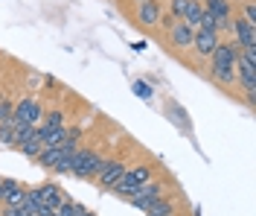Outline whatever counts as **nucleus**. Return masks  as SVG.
<instances>
[{"mask_svg":"<svg viewBox=\"0 0 256 216\" xmlns=\"http://www.w3.org/2000/svg\"><path fill=\"white\" fill-rule=\"evenodd\" d=\"M102 166V158L90 149H76L73 152V175L79 178H88V175H96Z\"/></svg>","mask_w":256,"mask_h":216,"instance_id":"f257e3e1","label":"nucleus"},{"mask_svg":"<svg viewBox=\"0 0 256 216\" xmlns=\"http://www.w3.org/2000/svg\"><path fill=\"white\" fill-rule=\"evenodd\" d=\"M41 120V105L35 100H20L18 108H12V123L15 126H35Z\"/></svg>","mask_w":256,"mask_h":216,"instance_id":"f03ea898","label":"nucleus"},{"mask_svg":"<svg viewBox=\"0 0 256 216\" xmlns=\"http://www.w3.org/2000/svg\"><path fill=\"white\" fill-rule=\"evenodd\" d=\"M148 178H152L148 166H137V169H126V172L120 175V181L114 184V187H116L120 193H126V196H128V193H134V190H137L140 184H146Z\"/></svg>","mask_w":256,"mask_h":216,"instance_id":"7ed1b4c3","label":"nucleus"},{"mask_svg":"<svg viewBox=\"0 0 256 216\" xmlns=\"http://www.w3.org/2000/svg\"><path fill=\"white\" fill-rule=\"evenodd\" d=\"M160 187H163V184H158V181H146V184H140L134 193H128V199H131L134 207H140V210L146 213V207H148L154 199H160Z\"/></svg>","mask_w":256,"mask_h":216,"instance_id":"20e7f679","label":"nucleus"},{"mask_svg":"<svg viewBox=\"0 0 256 216\" xmlns=\"http://www.w3.org/2000/svg\"><path fill=\"white\" fill-rule=\"evenodd\" d=\"M122 172H126V166L120 164V161H102V166H99V181L105 184V187H114V184L120 181Z\"/></svg>","mask_w":256,"mask_h":216,"instance_id":"39448f33","label":"nucleus"},{"mask_svg":"<svg viewBox=\"0 0 256 216\" xmlns=\"http://www.w3.org/2000/svg\"><path fill=\"white\" fill-rule=\"evenodd\" d=\"M212 56V65H236L239 59V44H216Z\"/></svg>","mask_w":256,"mask_h":216,"instance_id":"423d86ee","label":"nucleus"},{"mask_svg":"<svg viewBox=\"0 0 256 216\" xmlns=\"http://www.w3.org/2000/svg\"><path fill=\"white\" fill-rule=\"evenodd\" d=\"M216 44H218L216 33H207V30H198V33H195V38H192V47L201 53V56H210V53L216 50Z\"/></svg>","mask_w":256,"mask_h":216,"instance_id":"0eeeda50","label":"nucleus"},{"mask_svg":"<svg viewBox=\"0 0 256 216\" xmlns=\"http://www.w3.org/2000/svg\"><path fill=\"white\" fill-rule=\"evenodd\" d=\"M192 38H195V27H190V24H175L172 27V41L178 47H190Z\"/></svg>","mask_w":256,"mask_h":216,"instance_id":"6e6552de","label":"nucleus"},{"mask_svg":"<svg viewBox=\"0 0 256 216\" xmlns=\"http://www.w3.org/2000/svg\"><path fill=\"white\" fill-rule=\"evenodd\" d=\"M256 27L248 24V21H239L236 24V38H239V47H256Z\"/></svg>","mask_w":256,"mask_h":216,"instance_id":"1a4fd4ad","label":"nucleus"},{"mask_svg":"<svg viewBox=\"0 0 256 216\" xmlns=\"http://www.w3.org/2000/svg\"><path fill=\"white\" fill-rule=\"evenodd\" d=\"M227 12H230V9H227V0H207V15L216 18L218 27H230V24H227Z\"/></svg>","mask_w":256,"mask_h":216,"instance_id":"9d476101","label":"nucleus"},{"mask_svg":"<svg viewBox=\"0 0 256 216\" xmlns=\"http://www.w3.org/2000/svg\"><path fill=\"white\" fill-rule=\"evenodd\" d=\"M26 196V190L24 187H18L15 181H3V199L9 201V204H20Z\"/></svg>","mask_w":256,"mask_h":216,"instance_id":"9b49d317","label":"nucleus"},{"mask_svg":"<svg viewBox=\"0 0 256 216\" xmlns=\"http://www.w3.org/2000/svg\"><path fill=\"white\" fill-rule=\"evenodd\" d=\"M158 18H160L158 3L143 0V3H140V21H143V24H148V27H154V24H158Z\"/></svg>","mask_w":256,"mask_h":216,"instance_id":"f8f14e48","label":"nucleus"},{"mask_svg":"<svg viewBox=\"0 0 256 216\" xmlns=\"http://www.w3.org/2000/svg\"><path fill=\"white\" fill-rule=\"evenodd\" d=\"M212 73H216V79L224 82V85L236 82V65H212Z\"/></svg>","mask_w":256,"mask_h":216,"instance_id":"ddd939ff","label":"nucleus"},{"mask_svg":"<svg viewBox=\"0 0 256 216\" xmlns=\"http://www.w3.org/2000/svg\"><path fill=\"white\" fill-rule=\"evenodd\" d=\"M38 196H41V201H44V204H50V207H58V201H62L58 187H52V184H47V187H38Z\"/></svg>","mask_w":256,"mask_h":216,"instance_id":"4468645a","label":"nucleus"},{"mask_svg":"<svg viewBox=\"0 0 256 216\" xmlns=\"http://www.w3.org/2000/svg\"><path fill=\"white\" fill-rule=\"evenodd\" d=\"M201 15H204V9H201L195 0H190V6H186V12H184V24H190V27H198Z\"/></svg>","mask_w":256,"mask_h":216,"instance_id":"2eb2a0df","label":"nucleus"},{"mask_svg":"<svg viewBox=\"0 0 256 216\" xmlns=\"http://www.w3.org/2000/svg\"><path fill=\"white\" fill-rule=\"evenodd\" d=\"M146 213H148V216H172V204H166V201L154 199L148 207H146Z\"/></svg>","mask_w":256,"mask_h":216,"instance_id":"dca6fc26","label":"nucleus"},{"mask_svg":"<svg viewBox=\"0 0 256 216\" xmlns=\"http://www.w3.org/2000/svg\"><path fill=\"white\" fill-rule=\"evenodd\" d=\"M56 213H58V216H82V213H84V210H82V207H79V204H73V201H58V207H56Z\"/></svg>","mask_w":256,"mask_h":216,"instance_id":"f3484780","label":"nucleus"},{"mask_svg":"<svg viewBox=\"0 0 256 216\" xmlns=\"http://www.w3.org/2000/svg\"><path fill=\"white\" fill-rule=\"evenodd\" d=\"M35 134H38L35 126H15V143H26V140H32Z\"/></svg>","mask_w":256,"mask_h":216,"instance_id":"a211bd4d","label":"nucleus"},{"mask_svg":"<svg viewBox=\"0 0 256 216\" xmlns=\"http://www.w3.org/2000/svg\"><path fill=\"white\" fill-rule=\"evenodd\" d=\"M0 140H3V143H12V140H15V123H12V120L0 123Z\"/></svg>","mask_w":256,"mask_h":216,"instance_id":"6ab92c4d","label":"nucleus"},{"mask_svg":"<svg viewBox=\"0 0 256 216\" xmlns=\"http://www.w3.org/2000/svg\"><path fill=\"white\" fill-rule=\"evenodd\" d=\"M198 27H201V30H207V33H218V24H216V18H212V15H207V12L201 15V21H198Z\"/></svg>","mask_w":256,"mask_h":216,"instance_id":"aec40b11","label":"nucleus"},{"mask_svg":"<svg viewBox=\"0 0 256 216\" xmlns=\"http://www.w3.org/2000/svg\"><path fill=\"white\" fill-rule=\"evenodd\" d=\"M52 169H58V172H73V155H64V158L52 166Z\"/></svg>","mask_w":256,"mask_h":216,"instance_id":"412c9836","label":"nucleus"},{"mask_svg":"<svg viewBox=\"0 0 256 216\" xmlns=\"http://www.w3.org/2000/svg\"><path fill=\"white\" fill-rule=\"evenodd\" d=\"M134 94L143 97V100H148V97H152V88H148L146 82H134Z\"/></svg>","mask_w":256,"mask_h":216,"instance_id":"4be33fe9","label":"nucleus"},{"mask_svg":"<svg viewBox=\"0 0 256 216\" xmlns=\"http://www.w3.org/2000/svg\"><path fill=\"white\" fill-rule=\"evenodd\" d=\"M6 120H12V102H0V123H6Z\"/></svg>","mask_w":256,"mask_h":216,"instance_id":"5701e85b","label":"nucleus"},{"mask_svg":"<svg viewBox=\"0 0 256 216\" xmlns=\"http://www.w3.org/2000/svg\"><path fill=\"white\" fill-rule=\"evenodd\" d=\"M186 6H190V0H172V12H175L178 18H184Z\"/></svg>","mask_w":256,"mask_h":216,"instance_id":"b1692460","label":"nucleus"},{"mask_svg":"<svg viewBox=\"0 0 256 216\" xmlns=\"http://www.w3.org/2000/svg\"><path fill=\"white\" fill-rule=\"evenodd\" d=\"M62 117L64 114H58V111H56V114H50L47 123H44V129H58V126H62Z\"/></svg>","mask_w":256,"mask_h":216,"instance_id":"393cba45","label":"nucleus"},{"mask_svg":"<svg viewBox=\"0 0 256 216\" xmlns=\"http://www.w3.org/2000/svg\"><path fill=\"white\" fill-rule=\"evenodd\" d=\"M248 24H254V27H256V6H254V3L248 6Z\"/></svg>","mask_w":256,"mask_h":216,"instance_id":"a878e982","label":"nucleus"},{"mask_svg":"<svg viewBox=\"0 0 256 216\" xmlns=\"http://www.w3.org/2000/svg\"><path fill=\"white\" fill-rule=\"evenodd\" d=\"M0 199H3V181H0Z\"/></svg>","mask_w":256,"mask_h":216,"instance_id":"bb28decb","label":"nucleus"},{"mask_svg":"<svg viewBox=\"0 0 256 216\" xmlns=\"http://www.w3.org/2000/svg\"><path fill=\"white\" fill-rule=\"evenodd\" d=\"M146 216H148V213H146Z\"/></svg>","mask_w":256,"mask_h":216,"instance_id":"cd10ccee","label":"nucleus"}]
</instances>
